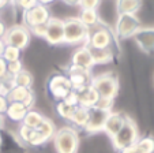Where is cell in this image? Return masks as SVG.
I'll return each mask as SVG.
<instances>
[{
    "mask_svg": "<svg viewBox=\"0 0 154 153\" xmlns=\"http://www.w3.org/2000/svg\"><path fill=\"white\" fill-rule=\"evenodd\" d=\"M22 70H23V63H22L20 60L7 63V77L12 78L14 75H17L18 72H20Z\"/></svg>",
    "mask_w": 154,
    "mask_h": 153,
    "instance_id": "f546056e",
    "label": "cell"
},
{
    "mask_svg": "<svg viewBox=\"0 0 154 153\" xmlns=\"http://www.w3.org/2000/svg\"><path fill=\"white\" fill-rule=\"evenodd\" d=\"M76 93V97H78V104L81 107H85L87 110L96 107L97 101H98L100 96L97 94V92L93 89V86H86V88H82V89L78 90H74Z\"/></svg>",
    "mask_w": 154,
    "mask_h": 153,
    "instance_id": "e0dca14e",
    "label": "cell"
},
{
    "mask_svg": "<svg viewBox=\"0 0 154 153\" xmlns=\"http://www.w3.org/2000/svg\"><path fill=\"white\" fill-rule=\"evenodd\" d=\"M70 64L71 66L79 67V69L91 71V69L94 67V62H93V58H91L89 46L82 45V46H79L78 49H75L74 53L71 55V63Z\"/></svg>",
    "mask_w": 154,
    "mask_h": 153,
    "instance_id": "9a60e30c",
    "label": "cell"
},
{
    "mask_svg": "<svg viewBox=\"0 0 154 153\" xmlns=\"http://www.w3.org/2000/svg\"><path fill=\"white\" fill-rule=\"evenodd\" d=\"M47 92L57 103L70 96L74 89L64 72H55L49 75V78L47 79Z\"/></svg>",
    "mask_w": 154,
    "mask_h": 153,
    "instance_id": "277c9868",
    "label": "cell"
},
{
    "mask_svg": "<svg viewBox=\"0 0 154 153\" xmlns=\"http://www.w3.org/2000/svg\"><path fill=\"white\" fill-rule=\"evenodd\" d=\"M138 139H139V131H138L137 123H135L130 116H127L125 123H124V126L122 127V130H120L111 141H112V144H113L115 149L122 152V150L132 146Z\"/></svg>",
    "mask_w": 154,
    "mask_h": 153,
    "instance_id": "5b68a950",
    "label": "cell"
},
{
    "mask_svg": "<svg viewBox=\"0 0 154 153\" xmlns=\"http://www.w3.org/2000/svg\"><path fill=\"white\" fill-rule=\"evenodd\" d=\"M81 10H97L100 6V2L96 0H90V2H79L78 3Z\"/></svg>",
    "mask_w": 154,
    "mask_h": 153,
    "instance_id": "1f68e13d",
    "label": "cell"
},
{
    "mask_svg": "<svg viewBox=\"0 0 154 153\" xmlns=\"http://www.w3.org/2000/svg\"><path fill=\"white\" fill-rule=\"evenodd\" d=\"M35 131H37L38 134H41V135L47 139V142H48L49 139H52L53 135L56 134V126L49 118H45L42 120V123L35 129Z\"/></svg>",
    "mask_w": 154,
    "mask_h": 153,
    "instance_id": "d4e9b609",
    "label": "cell"
},
{
    "mask_svg": "<svg viewBox=\"0 0 154 153\" xmlns=\"http://www.w3.org/2000/svg\"><path fill=\"white\" fill-rule=\"evenodd\" d=\"M45 119V116L42 115V113L40 112V111L34 110V108H32V110L27 111L26 116L23 118V120H22V123L23 126L29 127V129H33V130H35L38 126H40L41 123H42V120Z\"/></svg>",
    "mask_w": 154,
    "mask_h": 153,
    "instance_id": "603a6c76",
    "label": "cell"
},
{
    "mask_svg": "<svg viewBox=\"0 0 154 153\" xmlns=\"http://www.w3.org/2000/svg\"><path fill=\"white\" fill-rule=\"evenodd\" d=\"M125 119H127V115H124V113L120 112V111H112V112H109V115H108V118H106V122H105V124H104L102 133H105L112 139L122 130V127L124 126V123H125Z\"/></svg>",
    "mask_w": 154,
    "mask_h": 153,
    "instance_id": "5bb4252c",
    "label": "cell"
},
{
    "mask_svg": "<svg viewBox=\"0 0 154 153\" xmlns=\"http://www.w3.org/2000/svg\"><path fill=\"white\" fill-rule=\"evenodd\" d=\"M75 108L76 107H72V105L67 104L64 100H61V101H57V103H56V108H55V110H56V113H57L61 119L70 122V119H71V116H72Z\"/></svg>",
    "mask_w": 154,
    "mask_h": 153,
    "instance_id": "484cf974",
    "label": "cell"
},
{
    "mask_svg": "<svg viewBox=\"0 0 154 153\" xmlns=\"http://www.w3.org/2000/svg\"><path fill=\"white\" fill-rule=\"evenodd\" d=\"M6 96H7L8 103H22V104L26 105L29 110L34 108L35 94H34V90L33 89L20 88V86H12Z\"/></svg>",
    "mask_w": 154,
    "mask_h": 153,
    "instance_id": "7c38bea8",
    "label": "cell"
},
{
    "mask_svg": "<svg viewBox=\"0 0 154 153\" xmlns=\"http://www.w3.org/2000/svg\"><path fill=\"white\" fill-rule=\"evenodd\" d=\"M2 59H3L6 63L20 60V49L6 45V48H4V51H3V55H2Z\"/></svg>",
    "mask_w": 154,
    "mask_h": 153,
    "instance_id": "4316f807",
    "label": "cell"
},
{
    "mask_svg": "<svg viewBox=\"0 0 154 153\" xmlns=\"http://www.w3.org/2000/svg\"><path fill=\"white\" fill-rule=\"evenodd\" d=\"M140 7H142L140 2H137V0H123V2H117L116 3V12L117 15H123V14L137 15V12L139 11Z\"/></svg>",
    "mask_w": 154,
    "mask_h": 153,
    "instance_id": "ffe728a7",
    "label": "cell"
},
{
    "mask_svg": "<svg viewBox=\"0 0 154 153\" xmlns=\"http://www.w3.org/2000/svg\"><path fill=\"white\" fill-rule=\"evenodd\" d=\"M45 32H47V23H45V25H38V26H34L30 29V33L37 36V37H44Z\"/></svg>",
    "mask_w": 154,
    "mask_h": 153,
    "instance_id": "d6a6232c",
    "label": "cell"
},
{
    "mask_svg": "<svg viewBox=\"0 0 154 153\" xmlns=\"http://www.w3.org/2000/svg\"><path fill=\"white\" fill-rule=\"evenodd\" d=\"M7 105H8V100H7V96L6 94H2L0 93V115L4 116L7 110Z\"/></svg>",
    "mask_w": 154,
    "mask_h": 153,
    "instance_id": "836d02e7",
    "label": "cell"
},
{
    "mask_svg": "<svg viewBox=\"0 0 154 153\" xmlns=\"http://www.w3.org/2000/svg\"><path fill=\"white\" fill-rule=\"evenodd\" d=\"M132 38L143 52H154V27H142Z\"/></svg>",
    "mask_w": 154,
    "mask_h": 153,
    "instance_id": "2e32d148",
    "label": "cell"
},
{
    "mask_svg": "<svg viewBox=\"0 0 154 153\" xmlns=\"http://www.w3.org/2000/svg\"><path fill=\"white\" fill-rule=\"evenodd\" d=\"M120 153H143L142 150L139 149V148L137 146V145H132V146H130V148H127V149H124V150H122Z\"/></svg>",
    "mask_w": 154,
    "mask_h": 153,
    "instance_id": "d590c367",
    "label": "cell"
},
{
    "mask_svg": "<svg viewBox=\"0 0 154 153\" xmlns=\"http://www.w3.org/2000/svg\"><path fill=\"white\" fill-rule=\"evenodd\" d=\"M86 45L90 48H112L113 45V33L105 23H97L96 26L89 29V36L86 40Z\"/></svg>",
    "mask_w": 154,
    "mask_h": 153,
    "instance_id": "ba28073f",
    "label": "cell"
},
{
    "mask_svg": "<svg viewBox=\"0 0 154 153\" xmlns=\"http://www.w3.org/2000/svg\"><path fill=\"white\" fill-rule=\"evenodd\" d=\"M3 124H4V116L0 115V131H2V127H3Z\"/></svg>",
    "mask_w": 154,
    "mask_h": 153,
    "instance_id": "f35d334b",
    "label": "cell"
},
{
    "mask_svg": "<svg viewBox=\"0 0 154 153\" xmlns=\"http://www.w3.org/2000/svg\"><path fill=\"white\" fill-rule=\"evenodd\" d=\"M113 101L115 100H111V98H98L96 104V108H100L102 111H108V112H112V108H113Z\"/></svg>",
    "mask_w": 154,
    "mask_h": 153,
    "instance_id": "4dcf8cb0",
    "label": "cell"
},
{
    "mask_svg": "<svg viewBox=\"0 0 154 153\" xmlns=\"http://www.w3.org/2000/svg\"><path fill=\"white\" fill-rule=\"evenodd\" d=\"M135 145L143 153H154V138L151 137H142L135 142Z\"/></svg>",
    "mask_w": 154,
    "mask_h": 153,
    "instance_id": "83f0119b",
    "label": "cell"
},
{
    "mask_svg": "<svg viewBox=\"0 0 154 153\" xmlns=\"http://www.w3.org/2000/svg\"><path fill=\"white\" fill-rule=\"evenodd\" d=\"M11 81H12V86H20V88L32 89L33 84H34V77H33V74L30 71L23 69L17 75H14L11 78Z\"/></svg>",
    "mask_w": 154,
    "mask_h": 153,
    "instance_id": "44dd1931",
    "label": "cell"
},
{
    "mask_svg": "<svg viewBox=\"0 0 154 153\" xmlns=\"http://www.w3.org/2000/svg\"><path fill=\"white\" fill-rule=\"evenodd\" d=\"M51 18H52V15H51L48 6H45L44 2H35L34 6H32L29 10L22 11V21H23L22 25L30 30L34 26L48 23Z\"/></svg>",
    "mask_w": 154,
    "mask_h": 153,
    "instance_id": "52a82bcc",
    "label": "cell"
},
{
    "mask_svg": "<svg viewBox=\"0 0 154 153\" xmlns=\"http://www.w3.org/2000/svg\"><path fill=\"white\" fill-rule=\"evenodd\" d=\"M56 153H78L79 149V134L74 127H61L56 130L52 138Z\"/></svg>",
    "mask_w": 154,
    "mask_h": 153,
    "instance_id": "6da1fadb",
    "label": "cell"
},
{
    "mask_svg": "<svg viewBox=\"0 0 154 153\" xmlns=\"http://www.w3.org/2000/svg\"><path fill=\"white\" fill-rule=\"evenodd\" d=\"M91 86L101 98L115 100V97L119 93V79L113 72H104V74L93 75Z\"/></svg>",
    "mask_w": 154,
    "mask_h": 153,
    "instance_id": "7a4b0ae2",
    "label": "cell"
},
{
    "mask_svg": "<svg viewBox=\"0 0 154 153\" xmlns=\"http://www.w3.org/2000/svg\"><path fill=\"white\" fill-rule=\"evenodd\" d=\"M3 40L6 43V45L14 46V48H18L22 51V49H25L30 44L32 33L22 23L20 25H14V26L8 27L6 30Z\"/></svg>",
    "mask_w": 154,
    "mask_h": 153,
    "instance_id": "9c48e42d",
    "label": "cell"
},
{
    "mask_svg": "<svg viewBox=\"0 0 154 153\" xmlns=\"http://www.w3.org/2000/svg\"><path fill=\"white\" fill-rule=\"evenodd\" d=\"M27 111H29V108H27L26 105H23L22 103H8L4 115L11 122L22 123V120H23V118L26 116Z\"/></svg>",
    "mask_w": 154,
    "mask_h": 153,
    "instance_id": "ac0fdd59",
    "label": "cell"
},
{
    "mask_svg": "<svg viewBox=\"0 0 154 153\" xmlns=\"http://www.w3.org/2000/svg\"><path fill=\"white\" fill-rule=\"evenodd\" d=\"M109 115L108 111H102L100 108H90L89 110V119H87V123L85 126L83 130L87 134H97L101 133L104 130V124L106 122V118Z\"/></svg>",
    "mask_w": 154,
    "mask_h": 153,
    "instance_id": "4fadbf2b",
    "label": "cell"
},
{
    "mask_svg": "<svg viewBox=\"0 0 154 153\" xmlns=\"http://www.w3.org/2000/svg\"><path fill=\"white\" fill-rule=\"evenodd\" d=\"M87 36H89V29L78 19V17H71L64 19V44L86 45Z\"/></svg>",
    "mask_w": 154,
    "mask_h": 153,
    "instance_id": "3957f363",
    "label": "cell"
},
{
    "mask_svg": "<svg viewBox=\"0 0 154 153\" xmlns=\"http://www.w3.org/2000/svg\"><path fill=\"white\" fill-rule=\"evenodd\" d=\"M87 119H89V110L78 105V107L75 108V111H74L72 116H71L70 123L72 124L75 129H85V126H86V123H87Z\"/></svg>",
    "mask_w": 154,
    "mask_h": 153,
    "instance_id": "7402d4cb",
    "label": "cell"
},
{
    "mask_svg": "<svg viewBox=\"0 0 154 153\" xmlns=\"http://www.w3.org/2000/svg\"><path fill=\"white\" fill-rule=\"evenodd\" d=\"M89 49H90L94 66L96 64H106L113 59V51H112V48L100 49V48H90L89 46Z\"/></svg>",
    "mask_w": 154,
    "mask_h": 153,
    "instance_id": "d6986e66",
    "label": "cell"
},
{
    "mask_svg": "<svg viewBox=\"0 0 154 153\" xmlns=\"http://www.w3.org/2000/svg\"><path fill=\"white\" fill-rule=\"evenodd\" d=\"M17 133H18V137H19L20 141L25 142V144H30V141H32V138H33V135H34L35 130L29 129V127L23 126V124H19Z\"/></svg>",
    "mask_w": 154,
    "mask_h": 153,
    "instance_id": "f1b7e54d",
    "label": "cell"
},
{
    "mask_svg": "<svg viewBox=\"0 0 154 153\" xmlns=\"http://www.w3.org/2000/svg\"><path fill=\"white\" fill-rule=\"evenodd\" d=\"M49 45H61L64 44V19L52 17L47 23V32L44 36Z\"/></svg>",
    "mask_w": 154,
    "mask_h": 153,
    "instance_id": "8fae6325",
    "label": "cell"
},
{
    "mask_svg": "<svg viewBox=\"0 0 154 153\" xmlns=\"http://www.w3.org/2000/svg\"><path fill=\"white\" fill-rule=\"evenodd\" d=\"M78 19L83 23L87 29H91L96 26L97 23H100V14L97 10H81Z\"/></svg>",
    "mask_w": 154,
    "mask_h": 153,
    "instance_id": "cb8c5ba5",
    "label": "cell"
},
{
    "mask_svg": "<svg viewBox=\"0 0 154 153\" xmlns=\"http://www.w3.org/2000/svg\"><path fill=\"white\" fill-rule=\"evenodd\" d=\"M4 48H6V43H4L3 38H0V58H2V55H3Z\"/></svg>",
    "mask_w": 154,
    "mask_h": 153,
    "instance_id": "74e56055",
    "label": "cell"
},
{
    "mask_svg": "<svg viewBox=\"0 0 154 153\" xmlns=\"http://www.w3.org/2000/svg\"><path fill=\"white\" fill-rule=\"evenodd\" d=\"M7 77V63L0 58V81Z\"/></svg>",
    "mask_w": 154,
    "mask_h": 153,
    "instance_id": "e575fe53",
    "label": "cell"
},
{
    "mask_svg": "<svg viewBox=\"0 0 154 153\" xmlns=\"http://www.w3.org/2000/svg\"><path fill=\"white\" fill-rule=\"evenodd\" d=\"M2 146H3V137H2V131H0V150H2Z\"/></svg>",
    "mask_w": 154,
    "mask_h": 153,
    "instance_id": "ab89813d",
    "label": "cell"
},
{
    "mask_svg": "<svg viewBox=\"0 0 154 153\" xmlns=\"http://www.w3.org/2000/svg\"><path fill=\"white\" fill-rule=\"evenodd\" d=\"M6 30H7L6 25H4L3 21L0 19V38H3V37H4V33H6Z\"/></svg>",
    "mask_w": 154,
    "mask_h": 153,
    "instance_id": "8d00e7d4",
    "label": "cell"
},
{
    "mask_svg": "<svg viewBox=\"0 0 154 153\" xmlns=\"http://www.w3.org/2000/svg\"><path fill=\"white\" fill-rule=\"evenodd\" d=\"M66 75H67V78H68V81H70L74 90L90 86L91 81H93V74H91V71L79 69V67H75V66H71V64L68 66L67 71H66Z\"/></svg>",
    "mask_w": 154,
    "mask_h": 153,
    "instance_id": "30bf717a",
    "label": "cell"
},
{
    "mask_svg": "<svg viewBox=\"0 0 154 153\" xmlns=\"http://www.w3.org/2000/svg\"><path fill=\"white\" fill-rule=\"evenodd\" d=\"M140 29H142L140 19L137 15H117L116 21H115V36L119 40H127V38L134 37Z\"/></svg>",
    "mask_w": 154,
    "mask_h": 153,
    "instance_id": "8992f818",
    "label": "cell"
}]
</instances>
